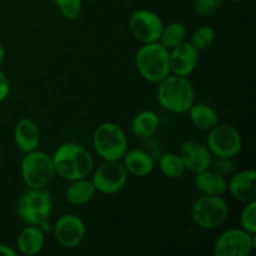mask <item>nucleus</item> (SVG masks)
I'll list each match as a JSON object with an SVG mask.
<instances>
[{
    "label": "nucleus",
    "mask_w": 256,
    "mask_h": 256,
    "mask_svg": "<svg viewBox=\"0 0 256 256\" xmlns=\"http://www.w3.org/2000/svg\"><path fill=\"white\" fill-rule=\"evenodd\" d=\"M229 215L226 202L219 195H204L195 202L192 218L202 229H216L225 222Z\"/></svg>",
    "instance_id": "nucleus-6"
},
{
    "label": "nucleus",
    "mask_w": 256,
    "mask_h": 256,
    "mask_svg": "<svg viewBox=\"0 0 256 256\" xmlns=\"http://www.w3.org/2000/svg\"><path fill=\"white\" fill-rule=\"evenodd\" d=\"M126 180L128 172L120 160H105L94 172L92 182L96 192L112 195L125 186Z\"/></svg>",
    "instance_id": "nucleus-10"
},
{
    "label": "nucleus",
    "mask_w": 256,
    "mask_h": 256,
    "mask_svg": "<svg viewBox=\"0 0 256 256\" xmlns=\"http://www.w3.org/2000/svg\"><path fill=\"white\" fill-rule=\"evenodd\" d=\"M122 159H124V166L126 172L135 176H148L154 170V160L148 152H142V150L126 152Z\"/></svg>",
    "instance_id": "nucleus-19"
},
{
    "label": "nucleus",
    "mask_w": 256,
    "mask_h": 256,
    "mask_svg": "<svg viewBox=\"0 0 256 256\" xmlns=\"http://www.w3.org/2000/svg\"><path fill=\"white\" fill-rule=\"evenodd\" d=\"M54 175L52 156L38 150L26 152L22 162V176L30 189H44L50 184Z\"/></svg>",
    "instance_id": "nucleus-5"
},
{
    "label": "nucleus",
    "mask_w": 256,
    "mask_h": 256,
    "mask_svg": "<svg viewBox=\"0 0 256 256\" xmlns=\"http://www.w3.org/2000/svg\"><path fill=\"white\" fill-rule=\"evenodd\" d=\"M160 169L165 176L170 179H179L184 175L185 166L180 155L174 154V152H168L162 155L160 159Z\"/></svg>",
    "instance_id": "nucleus-24"
},
{
    "label": "nucleus",
    "mask_w": 256,
    "mask_h": 256,
    "mask_svg": "<svg viewBox=\"0 0 256 256\" xmlns=\"http://www.w3.org/2000/svg\"><path fill=\"white\" fill-rule=\"evenodd\" d=\"M52 196L44 189H32L25 192L18 204V214L28 225L40 226L52 212Z\"/></svg>",
    "instance_id": "nucleus-7"
},
{
    "label": "nucleus",
    "mask_w": 256,
    "mask_h": 256,
    "mask_svg": "<svg viewBox=\"0 0 256 256\" xmlns=\"http://www.w3.org/2000/svg\"><path fill=\"white\" fill-rule=\"evenodd\" d=\"M228 190L240 202L256 200V172L254 170H242L232 178Z\"/></svg>",
    "instance_id": "nucleus-15"
},
{
    "label": "nucleus",
    "mask_w": 256,
    "mask_h": 256,
    "mask_svg": "<svg viewBox=\"0 0 256 256\" xmlns=\"http://www.w3.org/2000/svg\"><path fill=\"white\" fill-rule=\"evenodd\" d=\"M135 65L139 74L150 82H160L170 75L169 49L160 42L144 44L136 52Z\"/></svg>",
    "instance_id": "nucleus-3"
},
{
    "label": "nucleus",
    "mask_w": 256,
    "mask_h": 256,
    "mask_svg": "<svg viewBox=\"0 0 256 256\" xmlns=\"http://www.w3.org/2000/svg\"><path fill=\"white\" fill-rule=\"evenodd\" d=\"M85 234H86V226L76 215H62L54 225L55 239L62 246L68 249H72L82 244Z\"/></svg>",
    "instance_id": "nucleus-12"
},
{
    "label": "nucleus",
    "mask_w": 256,
    "mask_h": 256,
    "mask_svg": "<svg viewBox=\"0 0 256 256\" xmlns=\"http://www.w3.org/2000/svg\"><path fill=\"white\" fill-rule=\"evenodd\" d=\"M45 236L42 230L35 225H29L19 234L16 245L22 255H35L44 248Z\"/></svg>",
    "instance_id": "nucleus-17"
},
{
    "label": "nucleus",
    "mask_w": 256,
    "mask_h": 256,
    "mask_svg": "<svg viewBox=\"0 0 256 256\" xmlns=\"http://www.w3.org/2000/svg\"><path fill=\"white\" fill-rule=\"evenodd\" d=\"M195 185L204 195H222L228 192V182L222 174L210 172L209 169L200 172L195 178Z\"/></svg>",
    "instance_id": "nucleus-18"
},
{
    "label": "nucleus",
    "mask_w": 256,
    "mask_h": 256,
    "mask_svg": "<svg viewBox=\"0 0 256 256\" xmlns=\"http://www.w3.org/2000/svg\"><path fill=\"white\" fill-rule=\"evenodd\" d=\"M0 255L2 256H16L18 252H16V250L12 249V246L0 244Z\"/></svg>",
    "instance_id": "nucleus-30"
},
{
    "label": "nucleus",
    "mask_w": 256,
    "mask_h": 256,
    "mask_svg": "<svg viewBox=\"0 0 256 256\" xmlns=\"http://www.w3.org/2000/svg\"><path fill=\"white\" fill-rule=\"evenodd\" d=\"M4 59H5V50L4 48H2V45L0 44V65L4 62Z\"/></svg>",
    "instance_id": "nucleus-31"
},
{
    "label": "nucleus",
    "mask_w": 256,
    "mask_h": 256,
    "mask_svg": "<svg viewBox=\"0 0 256 256\" xmlns=\"http://www.w3.org/2000/svg\"><path fill=\"white\" fill-rule=\"evenodd\" d=\"M242 136L236 128L218 124L208 135V149L220 159H232L242 150Z\"/></svg>",
    "instance_id": "nucleus-8"
},
{
    "label": "nucleus",
    "mask_w": 256,
    "mask_h": 256,
    "mask_svg": "<svg viewBox=\"0 0 256 256\" xmlns=\"http://www.w3.org/2000/svg\"><path fill=\"white\" fill-rule=\"evenodd\" d=\"M95 152L104 160H122L128 152V138L115 122H102L92 136Z\"/></svg>",
    "instance_id": "nucleus-4"
},
{
    "label": "nucleus",
    "mask_w": 256,
    "mask_h": 256,
    "mask_svg": "<svg viewBox=\"0 0 256 256\" xmlns=\"http://www.w3.org/2000/svg\"><path fill=\"white\" fill-rule=\"evenodd\" d=\"M129 26L135 39L142 44H150L159 42L164 24L159 15L154 12L142 9L132 12L129 20Z\"/></svg>",
    "instance_id": "nucleus-11"
},
{
    "label": "nucleus",
    "mask_w": 256,
    "mask_h": 256,
    "mask_svg": "<svg viewBox=\"0 0 256 256\" xmlns=\"http://www.w3.org/2000/svg\"><path fill=\"white\" fill-rule=\"evenodd\" d=\"M95 192L96 189L92 182L84 178V179L75 180L74 184L70 185L69 189L66 190V199L72 205H82L89 202L95 196Z\"/></svg>",
    "instance_id": "nucleus-22"
},
{
    "label": "nucleus",
    "mask_w": 256,
    "mask_h": 256,
    "mask_svg": "<svg viewBox=\"0 0 256 256\" xmlns=\"http://www.w3.org/2000/svg\"><path fill=\"white\" fill-rule=\"evenodd\" d=\"M186 29L182 22H172L162 28V35H160V44L164 45L166 49H172L174 46L184 42Z\"/></svg>",
    "instance_id": "nucleus-23"
},
{
    "label": "nucleus",
    "mask_w": 256,
    "mask_h": 256,
    "mask_svg": "<svg viewBox=\"0 0 256 256\" xmlns=\"http://www.w3.org/2000/svg\"><path fill=\"white\" fill-rule=\"evenodd\" d=\"M190 120L196 129L210 132L219 124L216 112L212 106L205 104H192L189 110Z\"/></svg>",
    "instance_id": "nucleus-20"
},
{
    "label": "nucleus",
    "mask_w": 256,
    "mask_h": 256,
    "mask_svg": "<svg viewBox=\"0 0 256 256\" xmlns=\"http://www.w3.org/2000/svg\"><path fill=\"white\" fill-rule=\"evenodd\" d=\"M60 14L69 20H75L82 12V0H54Z\"/></svg>",
    "instance_id": "nucleus-26"
},
{
    "label": "nucleus",
    "mask_w": 256,
    "mask_h": 256,
    "mask_svg": "<svg viewBox=\"0 0 256 256\" xmlns=\"http://www.w3.org/2000/svg\"><path fill=\"white\" fill-rule=\"evenodd\" d=\"M14 139L16 146L25 154L36 150L40 142V130L36 122L32 119H22L18 122L14 130Z\"/></svg>",
    "instance_id": "nucleus-16"
},
{
    "label": "nucleus",
    "mask_w": 256,
    "mask_h": 256,
    "mask_svg": "<svg viewBox=\"0 0 256 256\" xmlns=\"http://www.w3.org/2000/svg\"><path fill=\"white\" fill-rule=\"evenodd\" d=\"M159 128V118L152 110L139 112L132 122V132L138 138H148L155 134Z\"/></svg>",
    "instance_id": "nucleus-21"
},
{
    "label": "nucleus",
    "mask_w": 256,
    "mask_h": 256,
    "mask_svg": "<svg viewBox=\"0 0 256 256\" xmlns=\"http://www.w3.org/2000/svg\"><path fill=\"white\" fill-rule=\"evenodd\" d=\"M198 60V50L190 42H180L169 52L170 72L179 76H189L196 69Z\"/></svg>",
    "instance_id": "nucleus-14"
},
{
    "label": "nucleus",
    "mask_w": 256,
    "mask_h": 256,
    "mask_svg": "<svg viewBox=\"0 0 256 256\" xmlns=\"http://www.w3.org/2000/svg\"><path fill=\"white\" fill-rule=\"evenodd\" d=\"M224 0H195L194 8L198 14L202 16H209L220 9Z\"/></svg>",
    "instance_id": "nucleus-28"
},
{
    "label": "nucleus",
    "mask_w": 256,
    "mask_h": 256,
    "mask_svg": "<svg viewBox=\"0 0 256 256\" xmlns=\"http://www.w3.org/2000/svg\"><path fill=\"white\" fill-rule=\"evenodd\" d=\"M240 224L245 232L256 234V200L246 202V206L242 212Z\"/></svg>",
    "instance_id": "nucleus-27"
},
{
    "label": "nucleus",
    "mask_w": 256,
    "mask_h": 256,
    "mask_svg": "<svg viewBox=\"0 0 256 256\" xmlns=\"http://www.w3.org/2000/svg\"><path fill=\"white\" fill-rule=\"evenodd\" d=\"M55 172L66 180L84 179L92 172L94 162L84 146L75 142L60 145L52 156Z\"/></svg>",
    "instance_id": "nucleus-1"
},
{
    "label": "nucleus",
    "mask_w": 256,
    "mask_h": 256,
    "mask_svg": "<svg viewBox=\"0 0 256 256\" xmlns=\"http://www.w3.org/2000/svg\"><path fill=\"white\" fill-rule=\"evenodd\" d=\"M10 92V85H9V80L8 78L5 76L4 72H0V102H4L5 99L8 98Z\"/></svg>",
    "instance_id": "nucleus-29"
},
{
    "label": "nucleus",
    "mask_w": 256,
    "mask_h": 256,
    "mask_svg": "<svg viewBox=\"0 0 256 256\" xmlns=\"http://www.w3.org/2000/svg\"><path fill=\"white\" fill-rule=\"evenodd\" d=\"M180 158L184 162L185 170L198 172H204L212 166V152L202 142L188 140L180 148Z\"/></svg>",
    "instance_id": "nucleus-13"
},
{
    "label": "nucleus",
    "mask_w": 256,
    "mask_h": 256,
    "mask_svg": "<svg viewBox=\"0 0 256 256\" xmlns=\"http://www.w3.org/2000/svg\"><path fill=\"white\" fill-rule=\"evenodd\" d=\"M215 40V30L210 26H202L192 32L190 44L199 52L206 50L212 45Z\"/></svg>",
    "instance_id": "nucleus-25"
},
{
    "label": "nucleus",
    "mask_w": 256,
    "mask_h": 256,
    "mask_svg": "<svg viewBox=\"0 0 256 256\" xmlns=\"http://www.w3.org/2000/svg\"><path fill=\"white\" fill-rule=\"evenodd\" d=\"M230 2H242V0H230Z\"/></svg>",
    "instance_id": "nucleus-32"
},
{
    "label": "nucleus",
    "mask_w": 256,
    "mask_h": 256,
    "mask_svg": "<svg viewBox=\"0 0 256 256\" xmlns=\"http://www.w3.org/2000/svg\"><path fill=\"white\" fill-rule=\"evenodd\" d=\"M256 248V234L244 229H230L218 238L214 245L216 256H249Z\"/></svg>",
    "instance_id": "nucleus-9"
},
{
    "label": "nucleus",
    "mask_w": 256,
    "mask_h": 256,
    "mask_svg": "<svg viewBox=\"0 0 256 256\" xmlns=\"http://www.w3.org/2000/svg\"><path fill=\"white\" fill-rule=\"evenodd\" d=\"M158 100L166 112L174 114L186 112L194 104V88L186 76L168 75L159 82Z\"/></svg>",
    "instance_id": "nucleus-2"
}]
</instances>
